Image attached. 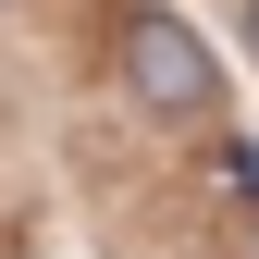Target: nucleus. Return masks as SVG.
<instances>
[{"mask_svg":"<svg viewBox=\"0 0 259 259\" xmlns=\"http://www.w3.org/2000/svg\"><path fill=\"white\" fill-rule=\"evenodd\" d=\"M123 87H136V99H148L160 123H198V111L222 99V62H210L198 37H185L173 13H148L136 37H123Z\"/></svg>","mask_w":259,"mask_h":259,"instance_id":"1","label":"nucleus"},{"mask_svg":"<svg viewBox=\"0 0 259 259\" xmlns=\"http://www.w3.org/2000/svg\"><path fill=\"white\" fill-rule=\"evenodd\" d=\"M235 185H247V198H259V136H247V148H235Z\"/></svg>","mask_w":259,"mask_h":259,"instance_id":"2","label":"nucleus"},{"mask_svg":"<svg viewBox=\"0 0 259 259\" xmlns=\"http://www.w3.org/2000/svg\"><path fill=\"white\" fill-rule=\"evenodd\" d=\"M247 50H259V0H247Z\"/></svg>","mask_w":259,"mask_h":259,"instance_id":"3","label":"nucleus"}]
</instances>
